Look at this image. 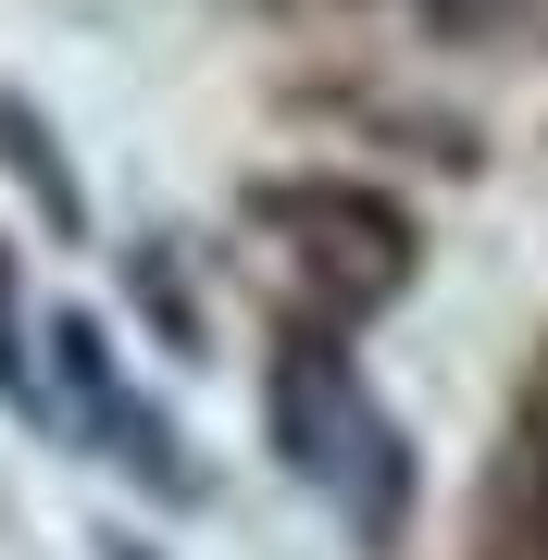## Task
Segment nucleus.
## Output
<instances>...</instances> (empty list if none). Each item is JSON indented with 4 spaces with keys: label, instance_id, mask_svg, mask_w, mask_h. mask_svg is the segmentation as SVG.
<instances>
[{
    "label": "nucleus",
    "instance_id": "nucleus-3",
    "mask_svg": "<svg viewBox=\"0 0 548 560\" xmlns=\"http://www.w3.org/2000/svg\"><path fill=\"white\" fill-rule=\"evenodd\" d=\"M50 361H62V399L88 411V436L125 448V474H138V486H163V499H187V486H200V474H187V448H175V423L113 374V349H101V324H88V312L50 324Z\"/></svg>",
    "mask_w": 548,
    "mask_h": 560
},
{
    "label": "nucleus",
    "instance_id": "nucleus-5",
    "mask_svg": "<svg viewBox=\"0 0 548 560\" xmlns=\"http://www.w3.org/2000/svg\"><path fill=\"white\" fill-rule=\"evenodd\" d=\"M0 312H13V287H0Z\"/></svg>",
    "mask_w": 548,
    "mask_h": 560
},
{
    "label": "nucleus",
    "instance_id": "nucleus-2",
    "mask_svg": "<svg viewBox=\"0 0 548 560\" xmlns=\"http://www.w3.org/2000/svg\"><path fill=\"white\" fill-rule=\"evenodd\" d=\"M249 212L300 249V275L325 287L337 312H386L411 287V249H424L399 200H374V187H349V175H275V187H249Z\"/></svg>",
    "mask_w": 548,
    "mask_h": 560
},
{
    "label": "nucleus",
    "instance_id": "nucleus-4",
    "mask_svg": "<svg viewBox=\"0 0 548 560\" xmlns=\"http://www.w3.org/2000/svg\"><path fill=\"white\" fill-rule=\"evenodd\" d=\"M0 150L25 162V187H38V212L62 224V237H75V224H88V200H75V175H62V150H50V125L25 113V101H0Z\"/></svg>",
    "mask_w": 548,
    "mask_h": 560
},
{
    "label": "nucleus",
    "instance_id": "nucleus-1",
    "mask_svg": "<svg viewBox=\"0 0 548 560\" xmlns=\"http://www.w3.org/2000/svg\"><path fill=\"white\" fill-rule=\"evenodd\" d=\"M275 448H287V474H312L325 499H349L362 536H386V523L411 511L399 436H386V411L362 399V374H349L325 337H287L275 349Z\"/></svg>",
    "mask_w": 548,
    "mask_h": 560
}]
</instances>
